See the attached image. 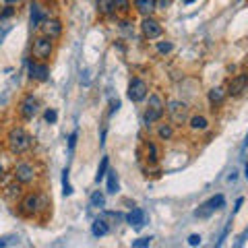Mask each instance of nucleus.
<instances>
[{
	"label": "nucleus",
	"instance_id": "obj_1",
	"mask_svg": "<svg viewBox=\"0 0 248 248\" xmlns=\"http://www.w3.org/2000/svg\"><path fill=\"white\" fill-rule=\"evenodd\" d=\"M9 149L15 155H21L31 149V137L25 128H13L9 133Z\"/></svg>",
	"mask_w": 248,
	"mask_h": 248
},
{
	"label": "nucleus",
	"instance_id": "obj_2",
	"mask_svg": "<svg viewBox=\"0 0 248 248\" xmlns=\"http://www.w3.org/2000/svg\"><path fill=\"white\" fill-rule=\"evenodd\" d=\"M166 112V106H164V99H161L159 95H153L149 97V108H147V112H145V124H153V122H157L161 120V116H164Z\"/></svg>",
	"mask_w": 248,
	"mask_h": 248
},
{
	"label": "nucleus",
	"instance_id": "obj_3",
	"mask_svg": "<svg viewBox=\"0 0 248 248\" xmlns=\"http://www.w3.org/2000/svg\"><path fill=\"white\" fill-rule=\"evenodd\" d=\"M168 114H170V120L174 124H184L188 120V106L184 102H178V99H172V102H168Z\"/></svg>",
	"mask_w": 248,
	"mask_h": 248
},
{
	"label": "nucleus",
	"instance_id": "obj_4",
	"mask_svg": "<svg viewBox=\"0 0 248 248\" xmlns=\"http://www.w3.org/2000/svg\"><path fill=\"white\" fill-rule=\"evenodd\" d=\"M52 50H54V46H52V40L50 37H35L33 40V46H31V52H33V56L35 58H40V60H46V58H50L52 56Z\"/></svg>",
	"mask_w": 248,
	"mask_h": 248
},
{
	"label": "nucleus",
	"instance_id": "obj_5",
	"mask_svg": "<svg viewBox=\"0 0 248 248\" xmlns=\"http://www.w3.org/2000/svg\"><path fill=\"white\" fill-rule=\"evenodd\" d=\"M248 89V73H242V75H236L232 77L228 81V87H226V93L232 97H238Z\"/></svg>",
	"mask_w": 248,
	"mask_h": 248
},
{
	"label": "nucleus",
	"instance_id": "obj_6",
	"mask_svg": "<svg viewBox=\"0 0 248 248\" xmlns=\"http://www.w3.org/2000/svg\"><path fill=\"white\" fill-rule=\"evenodd\" d=\"M147 97V83L143 79H133L128 83V99L130 102H143V99Z\"/></svg>",
	"mask_w": 248,
	"mask_h": 248
},
{
	"label": "nucleus",
	"instance_id": "obj_7",
	"mask_svg": "<svg viewBox=\"0 0 248 248\" xmlns=\"http://www.w3.org/2000/svg\"><path fill=\"white\" fill-rule=\"evenodd\" d=\"M37 110H40V102L33 97V95H25L21 99V104H19V112H21V116L25 120H31L33 116L37 114Z\"/></svg>",
	"mask_w": 248,
	"mask_h": 248
},
{
	"label": "nucleus",
	"instance_id": "obj_8",
	"mask_svg": "<svg viewBox=\"0 0 248 248\" xmlns=\"http://www.w3.org/2000/svg\"><path fill=\"white\" fill-rule=\"evenodd\" d=\"M27 73H29V79L31 81H48L50 79V68L46 64H40V62H29L27 64Z\"/></svg>",
	"mask_w": 248,
	"mask_h": 248
},
{
	"label": "nucleus",
	"instance_id": "obj_9",
	"mask_svg": "<svg viewBox=\"0 0 248 248\" xmlns=\"http://www.w3.org/2000/svg\"><path fill=\"white\" fill-rule=\"evenodd\" d=\"M141 29H143V35L147 37V40H155V37H159L161 33H164V29H161V25L155 19L151 17H145L143 23H141Z\"/></svg>",
	"mask_w": 248,
	"mask_h": 248
},
{
	"label": "nucleus",
	"instance_id": "obj_10",
	"mask_svg": "<svg viewBox=\"0 0 248 248\" xmlns=\"http://www.w3.org/2000/svg\"><path fill=\"white\" fill-rule=\"evenodd\" d=\"M33 178H35V170L31 164H19L15 168V180L19 184H29L33 182Z\"/></svg>",
	"mask_w": 248,
	"mask_h": 248
},
{
	"label": "nucleus",
	"instance_id": "obj_11",
	"mask_svg": "<svg viewBox=\"0 0 248 248\" xmlns=\"http://www.w3.org/2000/svg\"><path fill=\"white\" fill-rule=\"evenodd\" d=\"M223 205H226V199H223V195H217V197H213V199H209L201 209H197V217H207V215H211L213 211L221 209Z\"/></svg>",
	"mask_w": 248,
	"mask_h": 248
},
{
	"label": "nucleus",
	"instance_id": "obj_12",
	"mask_svg": "<svg viewBox=\"0 0 248 248\" xmlns=\"http://www.w3.org/2000/svg\"><path fill=\"white\" fill-rule=\"evenodd\" d=\"M42 31L46 37H50V40H56V37L62 35V23L58 19H46L42 23Z\"/></svg>",
	"mask_w": 248,
	"mask_h": 248
},
{
	"label": "nucleus",
	"instance_id": "obj_13",
	"mask_svg": "<svg viewBox=\"0 0 248 248\" xmlns=\"http://www.w3.org/2000/svg\"><path fill=\"white\" fill-rule=\"evenodd\" d=\"M40 207L42 205H40V197H37V195H27L25 201L21 203V209H23V213H25V215L37 213V209H40Z\"/></svg>",
	"mask_w": 248,
	"mask_h": 248
},
{
	"label": "nucleus",
	"instance_id": "obj_14",
	"mask_svg": "<svg viewBox=\"0 0 248 248\" xmlns=\"http://www.w3.org/2000/svg\"><path fill=\"white\" fill-rule=\"evenodd\" d=\"M145 219H147V215H145V211H143V209H133V211H130L128 215H126V221L130 223V226H133V228H143L145 226Z\"/></svg>",
	"mask_w": 248,
	"mask_h": 248
},
{
	"label": "nucleus",
	"instance_id": "obj_15",
	"mask_svg": "<svg viewBox=\"0 0 248 248\" xmlns=\"http://www.w3.org/2000/svg\"><path fill=\"white\" fill-rule=\"evenodd\" d=\"M135 9L143 15V17H151L155 11V0H135Z\"/></svg>",
	"mask_w": 248,
	"mask_h": 248
},
{
	"label": "nucleus",
	"instance_id": "obj_16",
	"mask_svg": "<svg viewBox=\"0 0 248 248\" xmlns=\"http://www.w3.org/2000/svg\"><path fill=\"white\" fill-rule=\"evenodd\" d=\"M226 89H221V87H213L211 91H209V102H211V106H221L223 104V99H226Z\"/></svg>",
	"mask_w": 248,
	"mask_h": 248
},
{
	"label": "nucleus",
	"instance_id": "obj_17",
	"mask_svg": "<svg viewBox=\"0 0 248 248\" xmlns=\"http://www.w3.org/2000/svg\"><path fill=\"white\" fill-rule=\"evenodd\" d=\"M91 232H93V236H106L108 232H110V226L106 223V219H95L93 221Z\"/></svg>",
	"mask_w": 248,
	"mask_h": 248
},
{
	"label": "nucleus",
	"instance_id": "obj_18",
	"mask_svg": "<svg viewBox=\"0 0 248 248\" xmlns=\"http://www.w3.org/2000/svg\"><path fill=\"white\" fill-rule=\"evenodd\" d=\"M207 126H209V122H207L205 116H192L190 118V128L192 130H205Z\"/></svg>",
	"mask_w": 248,
	"mask_h": 248
},
{
	"label": "nucleus",
	"instance_id": "obj_19",
	"mask_svg": "<svg viewBox=\"0 0 248 248\" xmlns=\"http://www.w3.org/2000/svg\"><path fill=\"white\" fill-rule=\"evenodd\" d=\"M108 176V192H118V176H116L114 170H110V172L106 174Z\"/></svg>",
	"mask_w": 248,
	"mask_h": 248
},
{
	"label": "nucleus",
	"instance_id": "obj_20",
	"mask_svg": "<svg viewBox=\"0 0 248 248\" xmlns=\"http://www.w3.org/2000/svg\"><path fill=\"white\" fill-rule=\"evenodd\" d=\"M110 6H112V11H118V13H128L130 11L128 0H110Z\"/></svg>",
	"mask_w": 248,
	"mask_h": 248
},
{
	"label": "nucleus",
	"instance_id": "obj_21",
	"mask_svg": "<svg viewBox=\"0 0 248 248\" xmlns=\"http://www.w3.org/2000/svg\"><path fill=\"white\" fill-rule=\"evenodd\" d=\"M159 137L164 139V141H168V139H172V135H174V130H172V126H170V124H161L159 126Z\"/></svg>",
	"mask_w": 248,
	"mask_h": 248
},
{
	"label": "nucleus",
	"instance_id": "obj_22",
	"mask_svg": "<svg viewBox=\"0 0 248 248\" xmlns=\"http://www.w3.org/2000/svg\"><path fill=\"white\" fill-rule=\"evenodd\" d=\"M108 174V157L102 159V164H99V170H97V176H95V182L104 180V176Z\"/></svg>",
	"mask_w": 248,
	"mask_h": 248
},
{
	"label": "nucleus",
	"instance_id": "obj_23",
	"mask_svg": "<svg viewBox=\"0 0 248 248\" xmlns=\"http://www.w3.org/2000/svg\"><path fill=\"white\" fill-rule=\"evenodd\" d=\"M104 203H106V199H104V195H102V192H93V195H91V205L93 207H104Z\"/></svg>",
	"mask_w": 248,
	"mask_h": 248
},
{
	"label": "nucleus",
	"instance_id": "obj_24",
	"mask_svg": "<svg viewBox=\"0 0 248 248\" xmlns=\"http://www.w3.org/2000/svg\"><path fill=\"white\" fill-rule=\"evenodd\" d=\"M172 48H174V46H172V42H159V44H157V50H159L161 54H168V52H172Z\"/></svg>",
	"mask_w": 248,
	"mask_h": 248
},
{
	"label": "nucleus",
	"instance_id": "obj_25",
	"mask_svg": "<svg viewBox=\"0 0 248 248\" xmlns=\"http://www.w3.org/2000/svg\"><path fill=\"white\" fill-rule=\"evenodd\" d=\"M170 4H172V0H155V11H166Z\"/></svg>",
	"mask_w": 248,
	"mask_h": 248
},
{
	"label": "nucleus",
	"instance_id": "obj_26",
	"mask_svg": "<svg viewBox=\"0 0 248 248\" xmlns=\"http://www.w3.org/2000/svg\"><path fill=\"white\" fill-rule=\"evenodd\" d=\"M147 155H149V161H155V159H157V151H155V145H153V143L147 145Z\"/></svg>",
	"mask_w": 248,
	"mask_h": 248
},
{
	"label": "nucleus",
	"instance_id": "obj_27",
	"mask_svg": "<svg viewBox=\"0 0 248 248\" xmlns=\"http://www.w3.org/2000/svg\"><path fill=\"white\" fill-rule=\"evenodd\" d=\"M149 244H151V238H139L133 242L135 248H143V246H149Z\"/></svg>",
	"mask_w": 248,
	"mask_h": 248
},
{
	"label": "nucleus",
	"instance_id": "obj_28",
	"mask_svg": "<svg viewBox=\"0 0 248 248\" xmlns=\"http://www.w3.org/2000/svg\"><path fill=\"white\" fill-rule=\"evenodd\" d=\"M62 174H64V178H62V184H64V195H71V186H68V170H64V172H62Z\"/></svg>",
	"mask_w": 248,
	"mask_h": 248
},
{
	"label": "nucleus",
	"instance_id": "obj_29",
	"mask_svg": "<svg viewBox=\"0 0 248 248\" xmlns=\"http://www.w3.org/2000/svg\"><path fill=\"white\" fill-rule=\"evenodd\" d=\"M11 15H15V9H13V6L9 4V6H6V9H4L2 13H0V19H6V17H11Z\"/></svg>",
	"mask_w": 248,
	"mask_h": 248
},
{
	"label": "nucleus",
	"instance_id": "obj_30",
	"mask_svg": "<svg viewBox=\"0 0 248 248\" xmlns=\"http://www.w3.org/2000/svg\"><path fill=\"white\" fill-rule=\"evenodd\" d=\"M46 122H50V124L56 122V112H54V110H48V112H46Z\"/></svg>",
	"mask_w": 248,
	"mask_h": 248
},
{
	"label": "nucleus",
	"instance_id": "obj_31",
	"mask_svg": "<svg viewBox=\"0 0 248 248\" xmlns=\"http://www.w3.org/2000/svg\"><path fill=\"white\" fill-rule=\"evenodd\" d=\"M188 244H190V246H199V244H201V236L192 234V236L188 238Z\"/></svg>",
	"mask_w": 248,
	"mask_h": 248
},
{
	"label": "nucleus",
	"instance_id": "obj_32",
	"mask_svg": "<svg viewBox=\"0 0 248 248\" xmlns=\"http://www.w3.org/2000/svg\"><path fill=\"white\" fill-rule=\"evenodd\" d=\"M15 2L19 4V2H23V0H6V4H15Z\"/></svg>",
	"mask_w": 248,
	"mask_h": 248
},
{
	"label": "nucleus",
	"instance_id": "obj_33",
	"mask_svg": "<svg viewBox=\"0 0 248 248\" xmlns=\"http://www.w3.org/2000/svg\"><path fill=\"white\" fill-rule=\"evenodd\" d=\"M192 2H195V0H184V4H192Z\"/></svg>",
	"mask_w": 248,
	"mask_h": 248
},
{
	"label": "nucleus",
	"instance_id": "obj_34",
	"mask_svg": "<svg viewBox=\"0 0 248 248\" xmlns=\"http://www.w3.org/2000/svg\"><path fill=\"white\" fill-rule=\"evenodd\" d=\"M0 176H2V166H0Z\"/></svg>",
	"mask_w": 248,
	"mask_h": 248
},
{
	"label": "nucleus",
	"instance_id": "obj_35",
	"mask_svg": "<svg viewBox=\"0 0 248 248\" xmlns=\"http://www.w3.org/2000/svg\"><path fill=\"white\" fill-rule=\"evenodd\" d=\"M0 246H4V242H2V240H0Z\"/></svg>",
	"mask_w": 248,
	"mask_h": 248
},
{
	"label": "nucleus",
	"instance_id": "obj_36",
	"mask_svg": "<svg viewBox=\"0 0 248 248\" xmlns=\"http://www.w3.org/2000/svg\"><path fill=\"white\" fill-rule=\"evenodd\" d=\"M246 68H248V60H246Z\"/></svg>",
	"mask_w": 248,
	"mask_h": 248
}]
</instances>
